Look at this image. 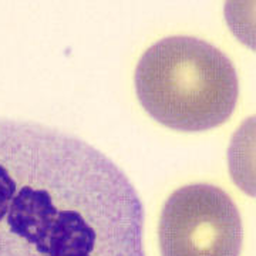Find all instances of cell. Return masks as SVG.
Masks as SVG:
<instances>
[{"label":"cell","instance_id":"6da1fadb","mask_svg":"<svg viewBox=\"0 0 256 256\" xmlns=\"http://www.w3.org/2000/svg\"><path fill=\"white\" fill-rule=\"evenodd\" d=\"M134 185L92 144L0 118V256H146Z\"/></svg>","mask_w":256,"mask_h":256},{"label":"cell","instance_id":"7a4b0ae2","mask_svg":"<svg viewBox=\"0 0 256 256\" xmlns=\"http://www.w3.org/2000/svg\"><path fill=\"white\" fill-rule=\"evenodd\" d=\"M136 92L146 111L178 131H205L224 124L238 101L232 62L210 43L171 36L154 43L136 68Z\"/></svg>","mask_w":256,"mask_h":256},{"label":"cell","instance_id":"3957f363","mask_svg":"<svg viewBox=\"0 0 256 256\" xmlns=\"http://www.w3.org/2000/svg\"><path fill=\"white\" fill-rule=\"evenodd\" d=\"M162 256H239L244 229L236 205L210 184L171 194L158 226Z\"/></svg>","mask_w":256,"mask_h":256}]
</instances>
